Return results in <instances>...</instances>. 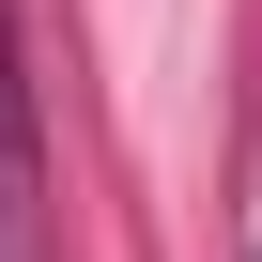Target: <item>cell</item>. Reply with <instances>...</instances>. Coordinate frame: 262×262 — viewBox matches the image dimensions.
Masks as SVG:
<instances>
[]
</instances>
